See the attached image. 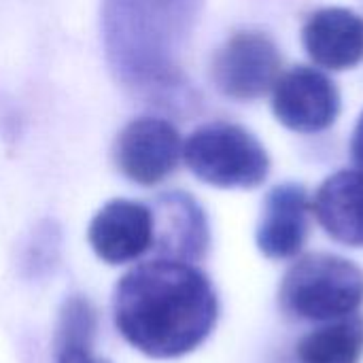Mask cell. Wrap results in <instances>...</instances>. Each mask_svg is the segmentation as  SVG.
Wrapping results in <instances>:
<instances>
[{
    "instance_id": "cell-1",
    "label": "cell",
    "mask_w": 363,
    "mask_h": 363,
    "mask_svg": "<svg viewBox=\"0 0 363 363\" xmlns=\"http://www.w3.org/2000/svg\"><path fill=\"white\" fill-rule=\"evenodd\" d=\"M113 317L123 340L136 351L153 359H177L211 336L219 300L198 266L153 257L119 279Z\"/></svg>"
},
{
    "instance_id": "cell-2",
    "label": "cell",
    "mask_w": 363,
    "mask_h": 363,
    "mask_svg": "<svg viewBox=\"0 0 363 363\" xmlns=\"http://www.w3.org/2000/svg\"><path fill=\"white\" fill-rule=\"evenodd\" d=\"M204 0H102L100 34L115 81L149 98L181 85L179 55Z\"/></svg>"
},
{
    "instance_id": "cell-3",
    "label": "cell",
    "mask_w": 363,
    "mask_h": 363,
    "mask_svg": "<svg viewBox=\"0 0 363 363\" xmlns=\"http://www.w3.org/2000/svg\"><path fill=\"white\" fill-rule=\"evenodd\" d=\"M363 304V270L332 253L294 262L279 287L281 311L296 321L325 323L355 315Z\"/></svg>"
},
{
    "instance_id": "cell-4",
    "label": "cell",
    "mask_w": 363,
    "mask_h": 363,
    "mask_svg": "<svg viewBox=\"0 0 363 363\" xmlns=\"http://www.w3.org/2000/svg\"><path fill=\"white\" fill-rule=\"evenodd\" d=\"M183 162L204 183L221 189L259 187L270 172L262 143L242 125L211 121L183 140Z\"/></svg>"
},
{
    "instance_id": "cell-5",
    "label": "cell",
    "mask_w": 363,
    "mask_h": 363,
    "mask_svg": "<svg viewBox=\"0 0 363 363\" xmlns=\"http://www.w3.org/2000/svg\"><path fill=\"white\" fill-rule=\"evenodd\" d=\"M281 66L279 47L266 32L238 30L213 55L211 77L223 96L247 102L272 91Z\"/></svg>"
},
{
    "instance_id": "cell-6",
    "label": "cell",
    "mask_w": 363,
    "mask_h": 363,
    "mask_svg": "<svg viewBox=\"0 0 363 363\" xmlns=\"http://www.w3.org/2000/svg\"><path fill=\"white\" fill-rule=\"evenodd\" d=\"M183 160L179 130L162 117H138L123 125L113 143L117 170L140 187L164 183Z\"/></svg>"
},
{
    "instance_id": "cell-7",
    "label": "cell",
    "mask_w": 363,
    "mask_h": 363,
    "mask_svg": "<svg viewBox=\"0 0 363 363\" xmlns=\"http://www.w3.org/2000/svg\"><path fill=\"white\" fill-rule=\"evenodd\" d=\"M272 111L277 119L300 134L328 130L340 113L336 83L313 66H294L272 87Z\"/></svg>"
},
{
    "instance_id": "cell-8",
    "label": "cell",
    "mask_w": 363,
    "mask_h": 363,
    "mask_svg": "<svg viewBox=\"0 0 363 363\" xmlns=\"http://www.w3.org/2000/svg\"><path fill=\"white\" fill-rule=\"evenodd\" d=\"M87 240L102 262L111 266L132 264L153 251V211L136 200H111L89 221Z\"/></svg>"
},
{
    "instance_id": "cell-9",
    "label": "cell",
    "mask_w": 363,
    "mask_h": 363,
    "mask_svg": "<svg viewBox=\"0 0 363 363\" xmlns=\"http://www.w3.org/2000/svg\"><path fill=\"white\" fill-rule=\"evenodd\" d=\"M313 200L298 183H283L268 191L257 223L255 240L259 251L270 259L296 257L311 232Z\"/></svg>"
},
{
    "instance_id": "cell-10",
    "label": "cell",
    "mask_w": 363,
    "mask_h": 363,
    "mask_svg": "<svg viewBox=\"0 0 363 363\" xmlns=\"http://www.w3.org/2000/svg\"><path fill=\"white\" fill-rule=\"evenodd\" d=\"M155 221V257L196 264L208 251L211 232L202 206L183 191H168L151 204Z\"/></svg>"
},
{
    "instance_id": "cell-11",
    "label": "cell",
    "mask_w": 363,
    "mask_h": 363,
    "mask_svg": "<svg viewBox=\"0 0 363 363\" xmlns=\"http://www.w3.org/2000/svg\"><path fill=\"white\" fill-rule=\"evenodd\" d=\"M302 45L321 68H353L363 62V17L342 6L319 9L302 26Z\"/></svg>"
},
{
    "instance_id": "cell-12",
    "label": "cell",
    "mask_w": 363,
    "mask_h": 363,
    "mask_svg": "<svg viewBox=\"0 0 363 363\" xmlns=\"http://www.w3.org/2000/svg\"><path fill=\"white\" fill-rule=\"evenodd\" d=\"M313 213L330 238L347 247H363V172L338 170L328 177L315 198Z\"/></svg>"
},
{
    "instance_id": "cell-13",
    "label": "cell",
    "mask_w": 363,
    "mask_h": 363,
    "mask_svg": "<svg viewBox=\"0 0 363 363\" xmlns=\"http://www.w3.org/2000/svg\"><path fill=\"white\" fill-rule=\"evenodd\" d=\"M298 363H359L363 357V317L325 321L296 347Z\"/></svg>"
},
{
    "instance_id": "cell-14",
    "label": "cell",
    "mask_w": 363,
    "mask_h": 363,
    "mask_svg": "<svg viewBox=\"0 0 363 363\" xmlns=\"http://www.w3.org/2000/svg\"><path fill=\"white\" fill-rule=\"evenodd\" d=\"M55 363H111L94 353V334L55 332Z\"/></svg>"
},
{
    "instance_id": "cell-15",
    "label": "cell",
    "mask_w": 363,
    "mask_h": 363,
    "mask_svg": "<svg viewBox=\"0 0 363 363\" xmlns=\"http://www.w3.org/2000/svg\"><path fill=\"white\" fill-rule=\"evenodd\" d=\"M351 157L357 166V170L363 172V113L355 125V132H353V140H351Z\"/></svg>"
}]
</instances>
